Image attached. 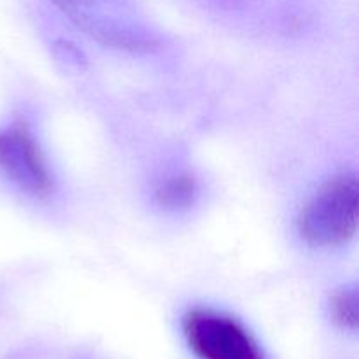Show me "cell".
<instances>
[{"label":"cell","mask_w":359,"mask_h":359,"mask_svg":"<svg viewBox=\"0 0 359 359\" xmlns=\"http://www.w3.org/2000/svg\"><path fill=\"white\" fill-rule=\"evenodd\" d=\"M332 314L340 326L356 330L359 314V298L356 287H344L332 298Z\"/></svg>","instance_id":"6"},{"label":"cell","mask_w":359,"mask_h":359,"mask_svg":"<svg viewBox=\"0 0 359 359\" xmlns=\"http://www.w3.org/2000/svg\"><path fill=\"white\" fill-rule=\"evenodd\" d=\"M0 170L30 195L46 196L53 191V174L48 161L23 123L0 128Z\"/></svg>","instance_id":"4"},{"label":"cell","mask_w":359,"mask_h":359,"mask_svg":"<svg viewBox=\"0 0 359 359\" xmlns=\"http://www.w3.org/2000/svg\"><path fill=\"white\" fill-rule=\"evenodd\" d=\"M188 346L200 359H265L248 330L212 309H193L182 321Z\"/></svg>","instance_id":"3"},{"label":"cell","mask_w":359,"mask_h":359,"mask_svg":"<svg viewBox=\"0 0 359 359\" xmlns=\"http://www.w3.org/2000/svg\"><path fill=\"white\" fill-rule=\"evenodd\" d=\"M358 179L340 174L311 196L298 216V231L316 248L346 244L358 228Z\"/></svg>","instance_id":"2"},{"label":"cell","mask_w":359,"mask_h":359,"mask_svg":"<svg viewBox=\"0 0 359 359\" xmlns=\"http://www.w3.org/2000/svg\"><path fill=\"white\" fill-rule=\"evenodd\" d=\"M156 203L165 207L168 210H179L188 209L196 196V182L191 175L179 174L174 177H168L158 186L156 193Z\"/></svg>","instance_id":"5"},{"label":"cell","mask_w":359,"mask_h":359,"mask_svg":"<svg viewBox=\"0 0 359 359\" xmlns=\"http://www.w3.org/2000/svg\"><path fill=\"white\" fill-rule=\"evenodd\" d=\"M62 13L95 41L130 53L151 51L156 39L132 0H55Z\"/></svg>","instance_id":"1"}]
</instances>
